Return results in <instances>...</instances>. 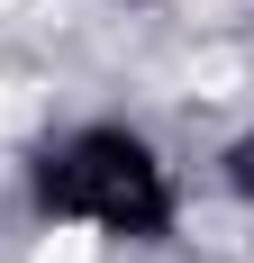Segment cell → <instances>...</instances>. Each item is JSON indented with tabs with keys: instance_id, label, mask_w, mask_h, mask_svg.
<instances>
[{
	"instance_id": "obj_1",
	"label": "cell",
	"mask_w": 254,
	"mask_h": 263,
	"mask_svg": "<svg viewBox=\"0 0 254 263\" xmlns=\"http://www.w3.org/2000/svg\"><path fill=\"white\" fill-rule=\"evenodd\" d=\"M27 200L55 227H91V236H118V245L173 236V173L118 118H91V127H64L55 145H37Z\"/></svg>"
},
{
	"instance_id": "obj_2",
	"label": "cell",
	"mask_w": 254,
	"mask_h": 263,
	"mask_svg": "<svg viewBox=\"0 0 254 263\" xmlns=\"http://www.w3.org/2000/svg\"><path fill=\"white\" fill-rule=\"evenodd\" d=\"M227 191H236V200H254V127L227 145Z\"/></svg>"
}]
</instances>
